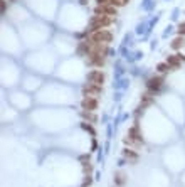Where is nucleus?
<instances>
[{"label": "nucleus", "mask_w": 185, "mask_h": 187, "mask_svg": "<svg viewBox=\"0 0 185 187\" xmlns=\"http://www.w3.org/2000/svg\"><path fill=\"white\" fill-rule=\"evenodd\" d=\"M111 32H108V30H103V29H99L98 32H94L93 34V40L94 42H103V44H106V42H109L111 40Z\"/></svg>", "instance_id": "obj_1"}, {"label": "nucleus", "mask_w": 185, "mask_h": 187, "mask_svg": "<svg viewBox=\"0 0 185 187\" xmlns=\"http://www.w3.org/2000/svg\"><path fill=\"white\" fill-rule=\"evenodd\" d=\"M103 79H104V76H103V73L101 71H93L91 74H89V83L91 84H101L103 83Z\"/></svg>", "instance_id": "obj_2"}, {"label": "nucleus", "mask_w": 185, "mask_h": 187, "mask_svg": "<svg viewBox=\"0 0 185 187\" xmlns=\"http://www.w3.org/2000/svg\"><path fill=\"white\" fill-rule=\"evenodd\" d=\"M83 106H84L86 110H89V111H91V110H94V108L98 106V103H96V99H91V98L88 96V98L83 101Z\"/></svg>", "instance_id": "obj_3"}, {"label": "nucleus", "mask_w": 185, "mask_h": 187, "mask_svg": "<svg viewBox=\"0 0 185 187\" xmlns=\"http://www.w3.org/2000/svg\"><path fill=\"white\" fill-rule=\"evenodd\" d=\"M160 86V79H152L150 81V88H158Z\"/></svg>", "instance_id": "obj_4"}]
</instances>
